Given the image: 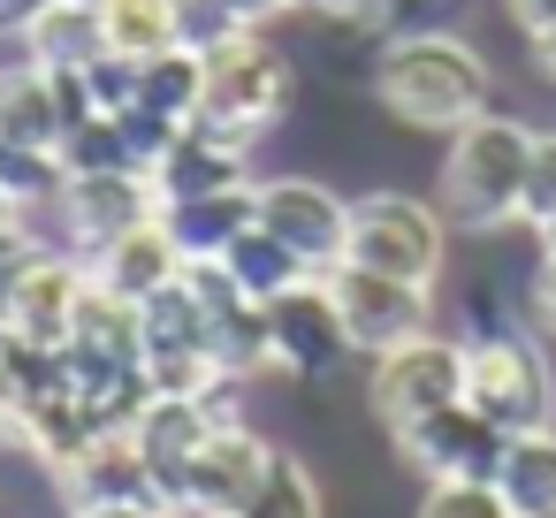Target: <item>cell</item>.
<instances>
[{
  "mask_svg": "<svg viewBox=\"0 0 556 518\" xmlns=\"http://www.w3.org/2000/svg\"><path fill=\"white\" fill-rule=\"evenodd\" d=\"M366 85H374V100L396 115V123H412V130H457V123H472L480 108H488V62L457 39V31H396V39H381V54H374V70H366Z\"/></svg>",
  "mask_w": 556,
  "mask_h": 518,
  "instance_id": "1",
  "label": "cell"
},
{
  "mask_svg": "<svg viewBox=\"0 0 556 518\" xmlns=\"http://www.w3.org/2000/svg\"><path fill=\"white\" fill-rule=\"evenodd\" d=\"M526 161H533V130L480 108L472 123L450 130L434 206L457 229H510V222H526Z\"/></svg>",
  "mask_w": 556,
  "mask_h": 518,
  "instance_id": "2",
  "label": "cell"
},
{
  "mask_svg": "<svg viewBox=\"0 0 556 518\" xmlns=\"http://www.w3.org/2000/svg\"><path fill=\"white\" fill-rule=\"evenodd\" d=\"M282 115H290V62L260 31H237L229 47L206 54V92H199V115H191L206 138L252 153Z\"/></svg>",
  "mask_w": 556,
  "mask_h": 518,
  "instance_id": "3",
  "label": "cell"
},
{
  "mask_svg": "<svg viewBox=\"0 0 556 518\" xmlns=\"http://www.w3.org/2000/svg\"><path fill=\"white\" fill-rule=\"evenodd\" d=\"M343 260L434 290V275H442V260H450V214L427 206V199H412V191H366V199H351Z\"/></svg>",
  "mask_w": 556,
  "mask_h": 518,
  "instance_id": "4",
  "label": "cell"
},
{
  "mask_svg": "<svg viewBox=\"0 0 556 518\" xmlns=\"http://www.w3.org/2000/svg\"><path fill=\"white\" fill-rule=\"evenodd\" d=\"M465 404L503 434L556 427V374H548L541 343L533 336H465Z\"/></svg>",
  "mask_w": 556,
  "mask_h": 518,
  "instance_id": "5",
  "label": "cell"
},
{
  "mask_svg": "<svg viewBox=\"0 0 556 518\" xmlns=\"http://www.w3.org/2000/svg\"><path fill=\"white\" fill-rule=\"evenodd\" d=\"M320 282H328L358 358H381V351H396V343L434 328V290L427 282H404V275H381V267H358V260L320 267Z\"/></svg>",
  "mask_w": 556,
  "mask_h": 518,
  "instance_id": "6",
  "label": "cell"
},
{
  "mask_svg": "<svg viewBox=\"0 0 556 518\" xmlns=\"http://www.w3.org/2000/svg\"><path fill=\"white\" fill-rule=\"evenodd\" d=\"M457 396H465V343L434 336V328L381 351L374 374H366V404L381 412V427H404V419H419L434 404H457Z\"/></svg>",
  "mask_w": 556,
  "mask_h": 518,
  "instance_id": "7",
  "label": "cell"
},
{
  "mask_svg": "<svg viewBox=\"0 0 556 518\" xmlns=\"http://www.w3.org/2000/svg\"><path fill=\"white\" fill-rule=\"evenodd\" d=\"M47 214L62 222V244L77 260H92L108 237L138 229L146 214H161V191H153V176H130V168H70Z\"/></svg>",
  "mask_w": 556,
  "mask_h": 518,
  "instance_id": "8",
  "label": "cell"
},
{
  "mask_svg": "<svg viewBox=\"0 0 556 518\" xmlns=\"http://www.w3.org/2000/svg\"><path fill=\"white\" fill-rule=\"evenodd\" d=\"M237 389L244 381H214L206 396H146L138 404V419H130V442H138V457L153 465V480H161V495L176 503V488H184V465L199 457V442L222 427V419H244L237 412Z\"/></svg>",
  "mask_w": 556,
  "mask_h": 518,
  "instance_id": "9",
  "label": "cell"
},
{
  "mask_svg": "<svg viewBox=\"0 0 556 518\" xmlns=\"http://www.w3.org/2000/svg\"><path fill=\"white\" fill-rule=\"evenodd\" d=\"M389 442H396V457H404L419 480H495V457H503L510 434L488 427V419L457 396V404H434V412L389 427Z\"/></svg>",
  "mask_w": 556,
  "mask_h": 518,
  "instance_id": "10",
  "label": "cell"
},
{
  "mask_svg": "<svg viewBox=\"0 0 556 518\" xmlns=\"http://www.w3.org/2000/svg\"><path fill=\"white\" fill-rule=\"evenodd\" d=\"M85 290H92V267H85L70 244H62V252L31 244L24 267L0 282V313H9V336L62 351V343H70V320H77V305H85Z\"/></svg>",
  "mask_w": 556,
  "mask_h": 518,
  "instance_id": "11",
  "label": "cell"
},
{
  "mask_svg": "<svg viewBox=\"0 0 556 518\" xmlns=\"http://www.w3.org/2000/svg\"><path fill=\"white\" fill-rule=\"evenodd\" d=\"M267 336H275V366L298 374V381H336L358 358V343H351V328H343V313H336V298H328L320 275L290 282L267 305Z\"/></svg>",
  "mask_w": 556,
  "mask_h": 518,
  "instance_id": "12",
  "label": "cell"
},
{
  "mask_svg": "<svg viewBox=\"0 0 556 518\" xmlns=\"http://www.w3.org/2000/svg\"><path fill=\"white\" fill-rule=\"evenodd\" d=\"M267 465H275V442L252 434L244 419H222V427L199 442V457L184 465L176 510H184V518H237V510L260 495Z\"/></svg>",
  "mask_w": 556,
  "mask_h": 518,
  "instance_id": "13",
  "label": "cell"
},
{
  "mask_svg": "<svg viewBox=\"0 0 556 518\" xmlns=\"http://www.w3.org/2000/svg\"><path fill=\"white\" fill-rule=\"evenodd\" d=\"M260 222L320 275V267H336L343 260V237H351V199H336L328 184H313V176H275V184H260Z\"/></svg>",
  "mask_w": 556,
  "mask_h": 518,
  "instance_id": "14",
  "label": "cell"
},
{
  "mask_svg": "<svg viewBox=\"0 0 556 518\" xmlns=\"http://www.w3.org/2000/svg\"><path fill=\"white\" fill-rule=\"evenodd\" d=\"M54 488H62V503H70V510H92V503H168V495H161V480H153V465L138 457L130 427L92 434V442L54 472ZM168 510H176V503H168Z\"/></svg>",
  "mask_w": 556,
  "mask_h": 518,
  "instance_id": "15",
  "label": "cell"
},
{
  "mask_svg": "<svg viewBox=\"0 0 556 518\" xmlns=\"http://www.w3.org/2000/svg\"><path fill=\"white\" fill-rule=\"evenodd\" d=\"M85 267H92V282H100V290H115L123 305H146V298H161V290L184 275V244L168 237V222H161V214H146L138 229L108 237Z\"/></svg>",
  "mask_w": 556,
  "mask_h": 518,
  "instance_id": "16",
  "label": "cell"
},
{
  "mask_svg": "<svg viewBox=\"0 0 556 518\" xmlns=\"http://www.w3.org/2000/svg\"><path fill=\"white\" fill-rule=\"evenodd\" d=\"M260 214V184H229V191H199V199H168L161 222L184 244V260H222Z\"/></svg>",
  "mask_w": 556,
  "mask_h": 518,
  "instance_id": "17",
  "label": "cell"
},
{
  "mask_svg": "<svg viewBox=\"0 0 556 518\" xmlns=\"http://www.w3.org/2000/svg\"><path fill=\"white\" fill-rule=\"evenodd\" d=\"M229 184H252V176H244V146H222V138H206L199 123H184V130L168 138V153L153 161L161 206H168V199H199V191H229Z\"/></svg>",
  "mask_w": 556,
  "mask_h": 518,
  "instance_id": "18",
  "label": "cell"
},
{
  "mask_svg": "<svg viewBox=\"0 0 556 518\" xmlns=\"http://www.w3.org/2000/svg\"><path fill=\"white\" fill-rule=\"evenodd\" d=\"M92 434H108V427L85 412V396L70 389V374H62L54 389H39V396L24 404V419H16V450H31L47 472H62V465H70Z\"/></svg>",
  "mask_w": 556,
  "mask_h": 518,
  "instance_id": "19",
  "label": "cell"
},
{
  "mask_svg": "<svg viewBox=\"0 0 556 518\" xmlns=\"http://www.w3.org/2000/svg\"><path fill=\"white\" fill-rule=\"evenodd\" d=\"M16 47H24V62H39V70H92L100 54H115V47H108V16L92 9V0H54V9H47Z\"/></svg>",
  "mask_w": 556,
  "mask_h": 518,
  "instance_id": "20",
  "label": "cell"
},
{
  "mask_svg": "<svg viewBox=\"0 0 556 518\" xmlns=\"http://www.w3.org/2000/svg\"><path fill=\"white\" fill-rule=\"evenodd\" d=\"M495 488L518 518H556V427L510 434L495 457Z\"/></svg>",
  "mask_w": 556,
  "mask_h": 518,
  "instance_id": "21",
  "label": "cell"
},
{
  "mask_svg": "<svg viewBox=\"0 0 556 518\" xmlns=\"http://www.w3.org/2000/svg\"><path fill=\"white\" fill-rule=\"evenodd\" d=\"M0 138H16V146H62V100H54V70L39 62H16V70H0Z\"/></svg>",
  "mask_w": 556,
  "mask_h": 518,
  "instance_id": "22",
  "label": "cell"
},
{
  "mask_svg": "<svg viewBox=\"0 0 556 518\" xmlns=\"http://www.w3.org/2000/svg\"><path fill=\"white\" fill-rule=\"evenodd\" d=\"M222 267H229V275H237V290H244V298H260V305H275L290 282H305V275H313V267H305V260H298V252L260 222V214H252V229L222 252Z\"/></svg>",
  "mask_w": 556,
  "mask_h": 518,
  "instance_id": "23",
  "label": "cell"
},
{
  "mask_svg": "<svg viewBox=\"0 0 556 518\" xmlns=\"http://www.w3.org/2000/svg\"><path fill=\"white\" fill-rule=\"evenodd\" d=\"M199 92H206V54L199 47H161V54H146L138 62V100L153 108V115H168L176 130L199 115Z\"/></svg>",
  "mask_w": 556,
  "mask_h": 518,
  "instance_id": "24",
  "label": "cell"
},
{
  "mask_svg": "<svg viewBox=\"0 0 556 518\" xmlns=\"http://www.w3.org/2000/svg\"><path fill=\"white\" fill-rule=\"evenodd\" d=\"M214 358L229 381H252L275 366V336H267V305L260 298H237L229 313H214Z\"/></svg>",
  "mask_w": 556,
  "mask_h": 518,
  "instance_id": "25",
  "label": "cell"
},
{
  "mask_svg": "<svg viewBox=\"0 0 556 518\" xmlns=\"http://www.w3.org/2000/svg\"><path fill=\"white\" fill-rule=\"evenodd\" d=\"M62 176H70V168H62V153H47V146H16V138H0V191H9V199L24 206V222L54 206Z\"/></svg>",
  "mask_w": 556,
  "mask_h": 518,
  "instance_id": "26",
  "label": "cell"
},
{
  "mask_svg": "<svg viewBox=\"0 0 556 518\" xmlns=\"http://www.w3.org/2000/svg\"><path fill=\"white\" fill-rule=\"evenodd\" d=\"M237 518H320V480L305 472V457L275 450V465H267L260 495H252V503H244Z\"/></svg>",
  "mask_w": 556,
  "mask_h": 518,
  "instance_id": "27",
  "label": "cell"
},
{
  "mask_svg": "<svg viewBox=\"0 0 556 518\" xmlns=\"http://www.w3.org/2000/svg\"><path fill=\"white\" fill-rule=\"evenodd\" d=\"M419 518H518L495 480H427Z\"/></svg>",
  "mask_w": 556,
  "mask_h": 518,
  "instance_id": "28",
  "label": "cell"
},
{
  "mask_svg": "<svg viewBox=\"0 0 556 518\" xmlns=\"http://www.w3.org/2000/svg\"><path fill=\"white\" fill-rule=\"evenodd\" d=\"M556 214V130H533V161H526V222Z\"/></svg>",
  "mask_w": 556,
  "mask_h": 518,
  "instance_id": "29",
  "label": "cell"
},
{
  "mask_svg": "<svg viewBox=\"0 0 556 518\" xmlns=\"http://www.w3.org/2000/svg\"><path fill=\"white\" fill-rule=\"evenodd\" d=\"M503 16H510L526 39H541V31H556V0H503Z\"/></svg>",
  "mask_w": 556,
  "mask_h": 518,
  "instance_id": "30",
  "label": "cell"
},
{
  "mask_svg": "<svg viewBox=\"0 0 556 518\" xmlns=\"http://www.w3.org/2000/svg\"><path fill=\"white\" fill-rule=\"evenodd\" d=\"M298 9H313V16H328V24H366V16L389 9V0H298Z\"/></svg>",
  "mask_w": 556,
  "mask_h": 518,
  "instance_id": "31",
  "label": "cell"
},
{
  "mask_svg": "<svg viewBox=\"0 0 556 518\" xmlns=\"http://www.w3.org/2000/svg\"><path fill=\"white\" fill-rule=\"evenodd\" d=\"M222 9H229L244 31H267L275 16H290V9H298V0H222Z\"/></svg>",
  "mask_w": 556,
  "mask_h": 518,
  "instance_id": "32",
  "label": "cell"
},
{
  "mask_svg": "<svg viewBox=\"0 0 556 518\" xmlns=\"http://www.w3.org/2000/svg\"><path fill=\"white\" fill-rule=\"evenodd\" d=\"M47 9H54V0H0V39H24Z\"/></svg>",
  "mask_w": 556,
  "mask_h": 518,
  "instance_id": "33",
  "label": "cell"
},
{
  "mask_svg": "<svg viewBox=\"0 0 556 518\" xmlns=\"http://www.w3.org/2000/svg\"><path fill=\"white\" fill-rule=\"evenodd\" d=\"M70 518H184L168 503H92V510H70Z\"/></svg>",
  "mask_w": 556,
  "mask_h": 518,
  "instance_id": "34",
  "label": "cell"
},
{
  "mask_svg": "<svg viewBox=\"0 0 556 518\" xmlns=\"http://www.w3.org/2000/svg\"><path fill=\"white\" fill-rule=\"evenodd\" d=\"M533 313L556 328V260H548V252H541V275H533Z\"/></svg>",
  "mask_w": 556,
  "mask_h": 518,
  "instance_id": "35",
  "label": "cell"
},
{
  "mask_svg": "<svg viewBox=\"0 0 556 518\" xmlns=\"http://www.w3.org/2000/svg\"><path fill=\"white\" fill-rule=\"evenodd\" d=\"M24 252H31V237H24V222H16V229H0V282H9V275L24 267Z\"/></svg>",
  "mask_w": 556,
  "mask_h": 518,
  "instance_id": "36",
  "label": "cell"
},
{
  "mask_svg": "<svg viewBox=\"0 0 556 518\" xmlns=\"http://www.w3.org/2000/svg\"><path fill=\"white\" fill-rule=\"evenodd\" d=\"M526 47H533V70L556 85V31H541V39H526Z\"/></svg>",
  "mask_w": 556,
  "mask_h": 518,
  "instance_id": "37",
  "label": "cell"
},
{
  "mask_svg": "<svg viewBox=\"0 0 556 518\" xmlns=\"http://www.w3.org/2000/svg\"><path fill=\"white\" fill-rule=\"evenodd\" d=\"M533 237H541V252L556 260V214H548V222H533Z\"/></svg>",
  "mask_w": 556,
  "mask_h": 518,
  "instance_id": "38",
  "label": "cell"
},
{
  "mask_svg": "<svg viewBox=\"0 0 556 518\" xmlns=\"http://www.w3.org/2000/svg\"><path fill=\"white\" fill-rule=\"evenodd\" d=\"M16 222H24V206H16L9 191H0V229H16Z\"/></svg>",
  "mask_w": 556,
  "mask_h": 518,
  "instance_id": "39",
  "label": "cell"
},
{
  "mask_svg": "<svg viewBox=\"0 0 556 518\" xmlns=\"http://www.w3.org/2000/svg\"><path fill=\"white\" fill-rule=\"evenodd\" d=\"M0 351H9V313H0Z\"/></svg>",
  "mask_w": 556,
  "mask_h": 518,
  "instance_id": "40",
  "label": "cell"
}]
</instances>
